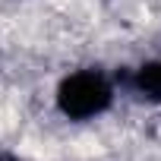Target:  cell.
<instances>
[{
    "instance_id": "cell-1",
    "label": "cell",
    "mask_w": 161,
    "mask_h": 161,
    "mask_svg": "<svg viewBox=\"0 0 161 161\" xmlns=\"http://www.w3.org/2000/svg\"><path fill=\"white\" fill-rule=\"evenodd\" d=\"M108 86L104 79L95 76V73H82V76H73L66 89H63V108L76 117H86V114H95L108 104Z\"/></svg>"
}]
</instances>
